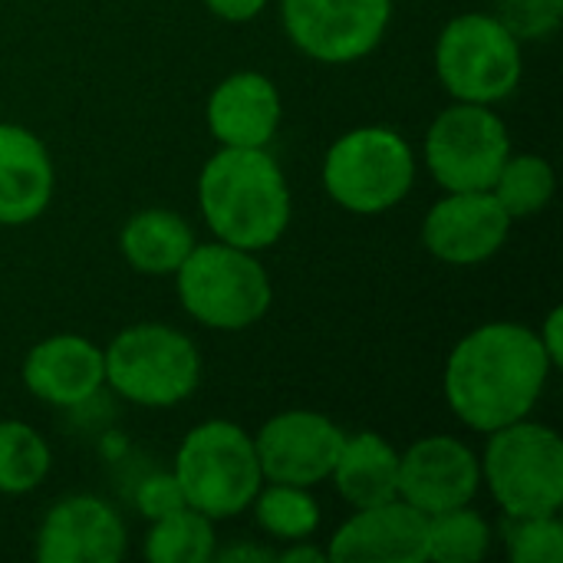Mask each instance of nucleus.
<instances>
[{"label": "nucleus", "mask_w": 563, "mask_h": 563, "mask_svg": "<svg viewBox=\"0 0 563 563\" xmlns=\"http://www.w3.org/2000/svg\"><path fill=\"white\" fill-rule=\"evenodd\" d=\"M172 475L185 495V505L211 521L244 515L264 485L254 435L228 419L195 426L175 452Z\"/></svg>", "instance_id": "20e7f679"}, {"label": "nucleus", "mask_w": 563, "mask_h": 563, "mask_svg": "<svg viewBox=\"0 0 563 563\" xmlns=\"http://www.w3.org/2000/svg\"><path fill=\"white\" fill-rule=\"evenodd\" d=\"M482 482L505 518L558 515L563 505L561 435L531 419H518L488 432Z\"/></svg>", "instance_id": "39448f33"}, {"label": "nucleus", "mask_w": 563, "mask_h": 563, "mask_svg": "<svg viewBox=\"0 0 563 563\" xmlns=\"http://www.w3.org/2000/svg\"><path fill=\"white\" fill-rule=\"evenodd\" d=\"M554 188H558V178H554V165L548 158L508 155V162L501 165V172L492 185V195L511 214V221H518V218L541 214L551 205Z\"/></svg>", "instance_id": "b1692460"}, {"label": "nucleus", "mask_w": 563, "mask_h": 563, "mask_svg": "<svg viewBox=\"0 0 563 563\" xmlns=\"http://www.w3.org/2000/svg\"><path fill=\"white\" fill-rule=\"evenodd\" d=\"M53 455L46 439L20 422V419H0V495H30L43 478L49 475Z\"/></svg>", "instance_id": "5701e85b"}, {"label": "nucleus", "mask_w": 563, "mask_h": 563, "mask_svg": "<svg viewBox=\"0 0 563 563\" xmlns=\"http://www.w3.org/2000/svg\"><path fill=\"white\" fill-rule=\"evenodd\" d=\"M257 528L284 544L294 541H310L320 528V505L310 495V488L300 485H280L267 482L251 501Z\"/></svg>", "instance_id": "4be33fe9"}, {"label": "nucleus", "mask_w": 563, "mask_h": 563, "mask_svg": "<svg viewBox=\"0 0 563 563\" xmlns=\"http://www.w3.org/2000/svg\"><path fill=\"white\" fill-rule=\"evenodd\" d=\"M23 386L46 406H82L106 386L102 350L76 333L46 336L23 360Z\"/></svg>", "instance_id": "dca6fc26"}, {"label": "nucleus", "mask_w": 563, "mask_h": 563, "mask_svg": "<svg viewBox=\"0 0 563 563\" xmlns=\"http://www.w3.org/2000/svg\"><path fill=\"white\" fill-rule=\"evenodd\" d=\"M214 521L188 505L155 518L145 534V558L152 563H208L214 561Z\"/></svg>", "instance_id": "412c9836"}, {"label": "nucleus", "mask_w": 563, "mask_h": 563, "mask_svg": "<svg viewBox=\"0 0 563 563\" xmlns=\"http://www.w3.org/2000/svg\"><path fill=\"white\" fill-rule=\"evenodd\" d=\"M172 277L185 313L208 330L241 333L274 303V284L257 254L224 241L195 244Z\"/></svg>", "instance_id": "7ed1b4c3"}, {"label": "nucleus", "mask_w": 563, "mask_h": 563, "mask_svg": "<svg viewBox=\"0 0 563 563\" xmlns=\"http://www.w3.org/2000/svg\"><path fill=\"white\" fill-rule=\"evenodd\" d=\"M511 155V132L492 106L452 102L426 132V165L445 191H492Z\"/></svg>", "instance_id": "1a4fd4ad"}, {"label": "nucleus", "mask_w": 563, "mask_h": 563, "mask_svg": "<svg viewBox=\"0 0 563 563\" xmlns=\"http://www.w3.org/2000/svg\"><path fill=\"white\" fill-rule=\"evenodd\" d=\"M521 43L551 40L563 23V0H498L495 13Z\"/></svg>", "instance_id": "bb28decb"}, {"label": "nucleus", "mask_w": 563, "mask_h": 563, "mask_svg": "<svg viewBox=\"0 0 563 563\" xmlns=\"http://www.w3.org/2000/svg\"><path fill=\"white\" fill-rule=\"evenodd\" d=\"M538 340L551 360V366L558 369L563 366V310L561 307H551V313L544 317V323L538 327Z\"/></svg>", "instance_id": "c756f323"}, {"label": "nucleus", "mask_w": 563, "mask_h": 563, "mask_svg": "<svg viewBox=\"0 0 563 563\" xmlns=\"http://www.w3.org/2000/svg\"><path fill=\"white\" fill-rule=\"evenodd\" d=\"M280 92L274 79L254 69L231 73L221 79L205 106L208 132L218 145L231 148H267L280 129Z\"/></svg>", "instance_id": "f3484780"}, {"label": "nucleus", "mask_w": 563, "mask_h": 563, "mask_svg": "<svg viewBox=\"0 0 563 563\" xmlns=\"http://www.w3.org/2000/svg\"><path fill=\"white\" fill-rule=\"evenodd\" d=\"M435 73L455 102H505L525 73L521 40L495 13H459L435 40Z\"/></svg>", "instance_id": "0eeeda50"}, {"label": "nucleus", "mask_w": 563, "mask_h": 563, "mask_svg": "<svg viewBox=\"0 0 563 563\" xmlns=\"http://www.w3.org/2000/svg\"><path fill=\"white\" fill-rule=\"evenodd\" d=\"M271 0H205V7L228 23H247L254 16H261L267 10Z\"/></svg>", "instance_id": "c85d7f7f"}, {"label": "nucleus", "mask_w": 563, "mask_h": 563, "mask_svg": "<svg viewBox=\"0 0 563 563\" xmlns=\"http://www.w3.org/2000/svg\"><path fill=\"white\" fill-rule=\"evenodd\" d=\"M478 488L482 462L455 435H426L399 455V498L429 518L472 505Z\"/></svg>", "instance_id": "ddd939ff"}, {"label": "nucleus", "mask_w": 563, "mask_h": 563, "mask_svg": "<svg viewBox=\"0 0 563 563\" xmlns=\"http://www.w3.org/2000/svg\"><path fill=\"white\" fill-rule=\"evenodd\" d=\"M429 515L416 511L402 498L356 508L346 518L327 548L333 563H426Z\"/></svg>", "instance_id": "2eb2a0df"}, {"label": "nucleus", "mask_w": 563, "mask_h": 563, "mask_svg": "<svg viewBox=\"0 0 563 563\" xmlns=\"http://www.w3.org/2000/svg\"><path fill=\"white\" fill-rule=\"evenodd\" d=\"M330 478L350 508L393 501L399 498V452L379 432H353L343 439Z\"/></svg>", "instance_id": "6ab92c4d"}, {"label": "nucleus", "mask_w": 563, "mask_h": 563, "mask_svg": "<svg viewBox=\"0 0 563 563\" xmlns=\"http://www.w3.org/2000/svg\"><path fill=\"white\" fill-rule=\"evenodd\" d=\"M214 558H221V561H261V563H271V561H277V551H274V548H254V544H234V548L214 551Z\"/></svg>", "instance_id": "7c9ffc66"}, {"label": "nucleus", "mask_w": 563, "mask_h": 563, "mask_svg": "<svg viewBox=\"0 0 563 563\" xmlns=\"http://www.w3.org/2000/svg\"><path fill=\"white\" fill-rule=\"evenodd\" d=\"M551 369L538 330L495 320L475 327L452 346L442 393L462 426L488 435L531 416Z\"/></svg>", "instance_id": "f257e3e1"}, {"label": "nucleus", "mask_w": 563, "mask_h": 563, "mask_svg": "<svg viewBox=\"0 0 563 563\" xmlns=\"http://www.w3.org/2000/svg\"><path fill=\"white\" fill-rule=\"evenodd\" d=\"M492 548V525L472 511V505L442 511L429 518L426 561L435 563H475Z\"/></svg>", "instance_id": "393cba45"}, {"label": "nucleus", "mask_w": 563, "mask_h": 563, "mask_svg": "<svg viewBox=\"0 0 563 563\" xmlns=\"http://www.w3.org/2000/svg\"><path fill=\"white\" fill-rule=\"evenodd\" d=\"M416 181L412 145L386 125L343 132L323 158L327 195L353 214H383L406 201Z\"/></svg>", "instance_id": "6e6552de"}, {"label": "nucleus", "mask_w": 563, "mask_h": 563, "mask_svg": "<svg viewBox=\"0 0 563 563\" xmlns=\"http://www.w3.org/2000/svg\"><path fill=\"white\" fill-rule=\"evenodd\" d=\"M135 501H139V511H142L148 521L165 518V515L185 508V495H181V488H178V482H175L172 472H155V475H148V478L139 485V498H135Z\"/></svg>", "instance_id": "cd10ccee"}, {"label": "nucleus", "mask_w": 563, "mask_h": 563, "mask_svg": "<svg viewBox=\"0 0 563 563\" xmlns=\"http://www.w3.org/2000/svg\"><path fill=\"white\" fill-rule=\"evenodd\" d=\"M195 247L191 224L168 208H145L132 214L119 234V251L125 264L148 277H168Z\"/></svg>", "instance_id": "aec40b11"}, {"label": "nucleus", "mask_w": 563, "mask_h": 563, "mask_svg": "<svg viewBox=\"0 0 563 563\" xmlns=\"http://www.w3.org/2000/svg\"><path fill=\"white\" fill-rule=\"evenodd\" d=\"M346 432L313 409H287L267 419L254 435V452L264 482L313 488L323 485L336 465Z\"/></svg>", "instance_id": "9b49d317"}, {"label": "nucleus", "mask_w": 563, "mask_h": 563, "mask_svg": "<svg viewBox=\"0 0 563 563\" xmlns=\"http://www.w3.org/2000/svg\"><path fill=\"white\" fill-rule=\"evenodd\" d=\"M106 386L145 409L181 406L201 383L195 340L165 323L125 327L106 350Z\"/></svg>", "instance_id": "423d86ee"}, {"label": "nucleus", "mask_w": 563, "mask_h": 563, "mask_svg": "<svg viewBox=\"0 0 563 563\" xmlns=\"http://www.w3.org/2000/svg\"><path fill=\"white\" fill-rule=\"evenodd\" d=\"M505 551L515 563H561L563 525L558 515H528L508 518Z\"/></svg>", "instance_id": "a878e982"}, {"label": "nucleus", "mask_w": 563, "mask_h": 563, "mask_svg": "<svg viewBox=\"0 0 563 563\" xmlns=\"http://www.w3.org/2000/svg\"><path fill=\"white\" fill-rule=\"evenodd\" d=\"M125 548V525L102 498L69 495L40 521L33 554L40 563H115Z\"/></svg>", "instance_id": "4468645a"}, {"label": "nucleus", "mask_w": 563, "mask_h": 563, "mask_svg": "<svg viewBox=\"0 0 563 563\" xmlns=\"http://www.w3.org/2000/svg\"><path fill=\"white\" fill-rule=\"evenodd\" d=\"M56 168L43 139L23 125L0 122V224L23 228L36 221L53 198Z\"/></svg>", "instance_id": "a211bd4d"}, {"label": "nucleus", "mask_w": 563, "mask_h": 563, "mask_svg": "<svg viewBox=\"0 0 563 563\" xmlns=\"http://www.w3.org/2000/svg\"><path fill=\"white\" fill-rule=\"evenodd\" d=\"M198 208L211 234L244 251L274 247L294 214L290 185L267 148L221 145L198 175Z\"/></svg>", "instance_id": "f03ea898"}, {"label": "nucleus", "mask_w": 563, "mask_h": 563, "mask_svg": "<svg viewBox=\"0 0 563 563\" xmlns=\"http://www.w3.org/2000/svg\"><path fill=\"white\" fill-rule=\"evenodd\" d=\"M280 20L290 43L330 66L369 56L393 20V0H280Z\"/></svg>", "instance_id": "9d476101"}, {"label": "nucleus", "mask_w": 563, "mask_h": 563, "mask_svg": "<svg viewBox=\"0 0 563 563\" xmlns=\"http://www.w3.org/2000/svg\"><path fill=\"white\" fill-rule=\"evenodd\" d=\"M511 224V214L492 191H449L429 208L422 244L442 264L472 267L492 261L505 247Z\"/></svg>", "instance_id": "f8f14e48"}, {"label": "nucleus", "mask_w": 563, "mask_h": 563, "mask_svg": "<svg viewBox=\"0 0 563 563\" xmlns=\"http://www.w3.org/2000/svg\"><path fill=\"white\" fill-rule=\"evenodd\" d=\"M277 561L284 563H297V561H327V551H320V548H307V541H294V548H287L284 554H277Z\"/></svg>", "instance_id": "2f4dec72"}]
</instances>
